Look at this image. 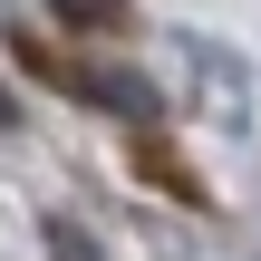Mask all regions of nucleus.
I'll return each mask as SVG.
<instances>
[{
    "instance_id": "f03ea898",
    "label": "nucleus",
    "mask_w": 261,
    "mask_h": 261,
    "mask_svg": "<svg viewBox=\"0 0 261 261\" xmlns=\"http://www.w3.org/2000/svg\"><path fill=\"white\" fill-rule=\"evenodd\" d=\"M48 261H107V252H97V242H87L68 213H48Z\"/></svg>"
},
{
    "instance_id": "20e7f679",
    "label": "nucleus",
    "mask_w": 261,
    "mask_h": 261,
    "mask_svg": "<svg viewBox=\"0 0 261 261\" xmlns=\"http://www.w3.org/2000/svg\"><path fill=\"white\" fill-rule=\"evenodd\" d=\"M10 126H19V97H10V87H0V136H10Z\"/></svg>"
},
{
    "instance_id": "f257e3e1",
    "label": "nucleus",
    "mask_w": 261,
    "mask_h": 261,
    "mask_svg": "<svg viewBox=\"0 0 261 261\" xmlns=\"http://www.w3.org/2000/svg\"><path fill=\"white\" fill-rule=\"evenodd\" d=\"M184 68H194V87H203V116H213V126H252V77H242V58H223V48L184 39Z\"/></svg>"
},
{
    "instance_id": "7ed1b4c3",
    "label": "nucleus",
    "mask_w": 261,
    "mask_h": 261,
    "mask_svg": "<svg viewBox=\"0 0 261 261\" xmlns=\"http://www.w3.org/2000/svg\"><path fill=\"white\" fill-rule=\"evenodd\" d=\"M58 10H68L77 29H116V0H58Z\"/></svg>"
}]
</instances>
